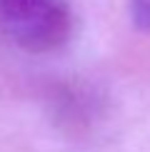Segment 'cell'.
<instances>
[{"mask_svg":"<svg viewBox=\"0 0 150 152\" xmlns=\"http://www.w3.org/2000/svg\"><path fill=\"white\" fill-rule=\"evenodd\" d=\"M73 35L68 0H0V45L50 53Z\"/></svg>","mask_w":150,"mask_h":152,"instance_id":"1","label":"cell"},{"mask_svg":"<svg viewBox=\"0 0 150 152\" xmlns=\"http://www.w3.org/2000/svg\"><path fill=\"white\" fill-rule=\"evenodd\" d=\"M130 15L138 28L150 30V0H133L130 3Z\"/></svg>","mask_w":150,"mask_h":152,"instance_id":"2","label":"cell"}]
</instances>
